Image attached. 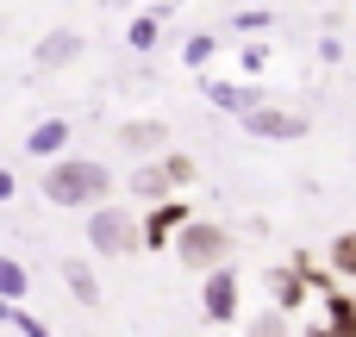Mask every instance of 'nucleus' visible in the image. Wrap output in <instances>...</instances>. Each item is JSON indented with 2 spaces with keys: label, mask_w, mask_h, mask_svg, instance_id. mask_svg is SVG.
I'll list each match as a JSON object with an SVG mask.
<instances>
[{
  "label": "nucleus",
  "mask_w": 356,
  "mask_h": 337,
  "mask_svg": "<svg viewBox=\"0 0 356 337\" xmlns=\"http://www.w3.org/2000/svg\"><path fill=\"white\" fill-rule=\"evenodd\" d=\"M106 175L100 169H56L50 175V200H81V194H100Z\"/></svg>",
  "instance_id": "1"
},
{
  "label": "nucleus",
  "mask_w": 356,
  "mask_h": 337,
  "mask_svg": "<svg viewBox=\"0 0 356 337\" xmlns=\"http://www.w3.org/2000/svg\"><path fill=\"white\" fill-rule=\"evenodd\" d=\"M219 250H225V238H219V231H188V250H181V256L200 269V263H219Z\"/></svg>",
  "instance_id": "2"
},
{
  "label": "nucleus",
  "mask_w": 356,
  "mask_h": 337,
  "mask_svg": "<svg viewBox=\"0 0 356 337\" xmlns=\"http://www.w3.org/2000/svg\"><path fill=\"white\" fill-rule=\"evenodd\" d=\"M94 244H106V250H125V244H131V225H125L119 213H106V219H94Z\"/></svg>",
  "instance_id": "3"
},
{
  "label": "nucleus",
  "mask_w": 356,
  "mask_h": 337,
  "mask_svg": "<svg viewBox=\"0 0 356 337\" xmlns=\"http://www.w3.org/2000/svg\"><path fill=\"white\" fill-rule=\"evenodd\" d=\"M69 50H75V38H69V31H63V38H44V63H63Z\"/></svg>",
  "instance_id": "4"
},
{
  "label": "nucleus",
  "mask_w": 356,
  "mask_h": 337,
  "mask_svg": "<svg viewBox=\"0 0 356 337\" xmlns=\"http://www.w3.org/2000/svg\"><path fill=\"white\" fill-rule=\"evenodd\" d=\"M207 306L225 319V313H232V281H213V300H207Z\"/></svg>",
  "instance_id": "5"
},
{
  "label": "nucleus",
  "mask_w": 356,
  "mask_h": 337,
  "mask_svg": "<svg viewBox=\"0 0 356 337\" xmlns=\"http://www.w3.org/2000/svg\"><path fill=\"white\" fill-rule=\"evenodd\" d=\"M338 263H344V269H356V238H338Z\"/></svg>",
  "instance_id": "6"
}]
</instances>
